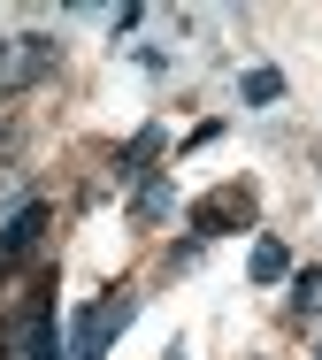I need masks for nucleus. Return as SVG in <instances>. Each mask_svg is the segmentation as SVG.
<instances>
[{"instance_id":"1","label":"nucleus","mask_w":322,"mask_h":360,"mask_svg":"<svg viewBox=\"0 0 322 360\" xmlns=\"http://www.w3.org/2000/svg\"><path fill=\"white\" fill-rule=\"evenodd\" d=\"M131 322H139V291H131V284L100 291V299L77 314V330H70V360H108V353H115V338H123Z\"/></svg>"},{"instance_id":"2","label":"nucleus","mask_w":322,"mask_h":360,"mask_svg":"<svg viewBox=\"0 0 322 360\" xmlns=\"http://www.w3.org/2000/svg\"><path fill=\"white\" fill-rule=\"evenodd\" d=\"M15 360H70V338L54 322V299H31L23 330H15Z\"/></svg>"},{"instance_id":"3","label":"nucleus","mask_w":322,"mask_h":360,"mask_svg":"<svg viewBox=\"0 0 322 360\" xmlns=\"http://www.w3.org/2000/svg\"><path fill=\"white\" fill-rule=\"evenodd\" d=\"M46 70H54V39H8V54H0V92H23V84H39Z\"/></svg>"},{"instance_id":"4","label":"nucleus","mask_w":322,"mask_h":360,"mask_svg":"<svg viewBox=\"0 0 322 360\" xmlns=\"http://www.w3.org/2000/svg\"><path fill=\"white\" fill-rule=\"evenodd\" d=\"M39 238H46V200H23L15 215L0 222V269H15V261H23Z\"/></svg>"},{"instance_id":"5","label":"nucleus","mask_w":322,"mask_h":360,"mask_svg":"<svg viewBox=\"0 0 322 360\" xmlns=\"http://www.w3.org/2000/svg\"><path fill=\"white\" fill-rule=\"evenodd\" d=\"M176 207V184H169V169H146L139 176V200H131V222H161Z\"/></svg>"},{"instance_id":"6","label":"nucleus","mask_w":322,"mask_h":360,"mask_svg":"<svg viewBox=\"0 0 322 360\" xmlns=\"http://www.w3.org/2000/svg\"><path fill=\"white\" fill-rule=\"evenodd\" d=\"M245 215H253V192H215V200H200L192 230H200V238H215L223 222H245Z\"/></svg>"},{"instance_id":"7","label":"nucleus","mask_w":322,"mask_h":360,"mask_svg":"<svg viewBox=\"0 0 322 360\" xmlns=\"http://www.w3.org/2000/svg\"><path fill=\"white\" fill-rule=\"evenodd\" d=\"M245 276H253V284H284V276H292V253H284V238H253V253H245Z\"/></svg>"},{"instance_id":"8","label":"nucleus","mask_w":322,"mask_h":360,"mask_svg":"<svg viewBox=\"0 0 322 360\" xmlns=\"http://www.w3.org/2000/svg\"><path fill=\"white\" fill-rule=\"evenodd\" d=\"M276 92H284V77H276V70H245L238 77V100H245V108H269Z\"/></svg>"},{"instance_id":"9","label":"nucleus","mask_w":322,"mask_h":360,"mask_svg":"<svg viewBox=\"0 0 322 360\" xmlns=\"http://www.w3.org/2000/svg\"><path fill=\"white\" fill-rule=\"evenodd\" d=\"M292 314H322V269H300L292 276Z\"/></svg>"},{"instance_id":"10","label":"nucleus","mask_w":322,"mask_h":360,"mask_svg":"<svg viewBox=\"0 0 322 360\" xmlns=\"http://www.w3.org/2000/svg\"><path fill=\"white\" fill-rule=\"evenodd\" d=\"M8 353H15V338H8V330H0V360H8Z\"/></svg>"},{"instance_id":"11","label":"nucleus","mask_w":322,"mask_h":360,"mask_svg":"<svg viewBox=\"0 0 322 360\" xmlns=\"http://www.w3.org/2000/svg\"><path fill=\"white\" fill-rule=\"evenodd\" d=\"M169 360H184V345H176V353H169Z\"/></svg>"},{"instance_id":"12","label":"nucleus","mask_w":322,"mask_h":360,"mask_svg":"<svg viewBox=\"0 0 322 360\" xmlns=\"http://www.w3.org/2000/svg\"><path fill=\"white\" fill-rule=\"evenodd\" d=\"M0 54H8V39H0Z\"/></svg>"}]
</instances>
